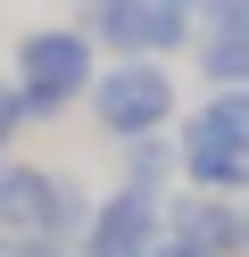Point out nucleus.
Listing matches in <instances>:
<instances>
[{
    "label": "nucleus",
    "instance_id": "6e6552de",
    "mask_svg": "<svg viewBox=\"0 0 249 257\" xmlns=\"http://www.w3.org/2000/svg\"><path fill=\"white\" fill-rule=\"evenodd\" d=\"M183 174V150H175V133H149V141H125V183L133 191H158L166 199V183Z\"/></svg>",
    "mask_w": 249,
    "mask_h": 257
},
{
    "label": "nucleus",
    "instance_id": "4468645a",
    "mask_svg": "<svg viewBox=\"0 0 249 257\" xmlns=\"http://www.w3.org/2000/svg\"><path fill=\"white\" fill-rule=\"evenodd\" d=\"M0 257H9V240H0Z\"/></svg>",
    "mask_w": 249,
    "mask_h": 257
},
{
    "label": "nucleus",
    "instance_id": "f257e3e1",
    "mask_svg": "<svg viewBox=\"0 0 249 257\" xmlns=\"http://www.w3.org/2000/svg\"><path fill=\"white\" fill-rule=\"evenodd\" d=\"M100 42L83 34V25H33L25 42H17V67H9V83H17V100H25V116L33 124H50V116H66L75 100H92V83H100Z\"/></svg>",
    "mask_w": 249,
    "mask_h": 257
},
{
    "label": "nucleus",
    "instance_id": "20e7f679",
    "mask_svg": "<svg viewBox=\"0 0 249 257\" xmlns=\"http://www.w3.org/2000/svg\"><path fill=\"white\" fill-rule=\"evenodd\" d=\"M83 34L108 42L116 58H175L199 42V9L183 0H83Z\"/></svg>",
    "mask_w": 249,
    "mask_h": 257
},
{
    "label": "nucleus",
    "instance_id": "1a4fd4ad",
    "mask_svg": "<svg viewBox=\"0 0 249 257\" xmlns=\"http://www.w3.org/2000/svg\"><path fill=\"white\" fill-rule=\"evenodd\" d=\"M25 124L33 116H25V100H17V83H0V158H9V141L25 133Z\"/></svg>",
    "mask_w": 249,
    "mask_h": 257
},
{
    "label": "nucleus",
    "instance_id": "0eeeda50",
    "mask_svg": "<svg viewBox=\"0 0 249 257\" xmlns=\"http://www.w3.org/2000/svg\"><path fill=\"white\" fill-rule=\"evenodd\" d=\"M191 67L208 75V91H249V25H199Z\"/></svg>",
    "mask_w": 249,
    "mask_h": 257
},
{
    "label": "nucleus",
    "instance_id": "9b49d317",
    "mask_svg": "<svg viewBox=\"0 0 249 257\" xmlns=\"http://www.w3.org/2000/svg\"><path fill=\"white\" fill-rule=\"evenodd\" d=\"M149 257H208V249H191V240H158Z\"/></svg>",
    "mask_w": 249,
    "mask_h": 257
},
{
    "label": "nucleus",
    "instance_id": "f8f14e48",
    "mask_svg": "<svg viewBox=\"0 0 249 257\" xmlns=\"http://www.w3.org/2000/svg\"><path fill=\"white\" fill-rule=\"evenodd\" d=\"M241 232H249V199H241Z\"/></svg>",
    "mask_w": 249,
    "mask_h": 257
},
{
    "label": "nucleus",
    "instance_id": "f03ea898",
    "mask_svg": "<svg viewBox=\"0 0 249 257\" xmlns=\"http://www.w3.org/2000/svg\"><path fill=\"white\" fill-rule=\"evenodd\" d=\"M183 183L191 191H249V91H208L199 108H183L175 124Z\"/></svg>",
    "mask_w": 249,
    "mask_h": 257
},
{
    "label": "nucleus",
    "instance_id": "9d476101",
    "mask_svg": "<svg viewBox=\"0 0 249 257\" xmlns=\"http://www.w3.org/2000/svg\"><path fill=\"white\" fill-rule=\"evenodd\" d=\"M199 25H249V0H208V9H199Z\"/></svg>",
    "mask_w": 249,
    "mask_h": 257
},
{
    "label": "nucleus",
    "instance_id": "423d86ee",
    "mask_svg": "<svg viewBox=\"0 0 249 257\" xmlns=\"http://www.w3.org/2000/svg\"><path fill=\"white\" fill-rule=\"evenodd\" d=\"M166 240H191L208 257H249V232H241V199L232 191H191L183 183L166 199Z\"/></svg>",
    "mask_w": 249,
    "mask_h": 257
},
{
    "label": "nucleus",
    "instance_id": "39448f33",
    "mask_svg": "<svg viewBox=\"0 0 249 257\" xmlns=\"http://www.w3.org/2000/svg\"><path fill=\"white\" fill-rule=\"evenodd\" d=\"M158 240H166V199H158V191H133V183H116L108 199L92 207L83 257H149Z\"/></svg>",
    "mask_w": 249,
    "mask_h": 257
},
{
    "label": "nucleus",
    "instance_id": "7ed1b4c3",
    "mask_svg": "<svg viewBox=\"0 0 249 257\" xmlns=\"http://www.w3.org/2000/svg\"><path fill=\"white\" fill-rule=\"evenodd\" d=\"M175 75L166 58H108L92 83V124L125 150V141H149V133H175Z\"/></svg>",
    "mask_w": 249,
    "mask_h": 257
},
{
    "label": "nucleus",
    "instance_id": "ddd939ff",
    "mask_svg": "<svg viewBox=\"0 0 249 257\" xmlns=\"http://www.w3.org/2000/svg\"><path fill=\"white\" fill-rule=\"evenodd\" d=\"M183 9H208V0H183Z\"/></svg>",
    "mask_w": 249,
    "mask_h": 257
}]
</instances>
